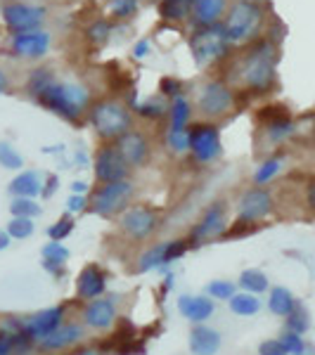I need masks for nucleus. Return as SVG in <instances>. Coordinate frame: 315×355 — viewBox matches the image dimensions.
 <instances>
[{
    "instance_id": "f8f14e48",
    "label": "nucleus",
    "mask_w": 315,
    "mask_h": 355,
    "mask_svg": "<svg viewBox=\"0 0 315 355\" xmlns=\"http://www.w3.org/2000/svg\"><path fill=\"white\" fill-rule=\"evenodd\" d=\"M273 214V197L263 187H254L247 194H242L237 202V220L242 223H256Z\"/></svg>"
},
{
    "instance_id": "393cba45",
    "label": "nucleus",
    "mask_w": 315,
    "mask_h": 355,
    "mask_svg": "<svg viewBox=\"0 0 315 355\" xmlns=\"http://www.w3.org/2000/svg\"><path fill=\"white\" fill-rule=\"evenodd\" d=\"M228 303H230V311L235 315H239V318H251V315H256L261 311L259 296L247 294V291H239V294H235Z\"/></svg>"
},
{
    "instance_id": "09e8293b",
    "label": "nucleus",
    "mask_w": 315,
    "mask_h": 355,
    "mask_svg": "<svg viewBox=\"0 0 315 355\" xmlns=\"http://www.w3.org/2000/svg\"><path fill=\"white\" fill-rule=\"evenodd\" d=\"M0 355H12V339H10L8 331L0 334Z\"/></svg>"
},
{
    "instance_id": "2eb2a0df",
    "label": "nucleus",
    "mask_w": 315,
    "mask_h": 355,
    "mask_svg": "<svg viewBox=\"0 0 315 355\" xmlns=\"http://www.w3.org/2000/svg\"><path fill=\"white\" fill-rule=\"evenodd\" d=\"M3 19L10 31L28 33V31H36V26L43 21V10L31 8V5L24 3H12L3 8Z\"/></svg>"
},
{
    "instance_id": "49530a36",
    "label": "nucleus",
    "mask_w": 315,
    "mask_h": 355,
    "mask_svg": "<svg viewBox=\"0 0 315 355\" xmlns=\"http://www.w3.org/2000/svg\"><path fill=\"white\" fill-rule=\"evenodd\" d=\"M85 206H88V202H85L83 194H71L67 199V214H81Z\"/></svg>"
},
{
    "instance_id": "7ed1b4c3",
    "label": "nucleus",
    "mask_w": 315,
    "mask_h": 355,
    "mask_svg": "<svg viewBox=\"0 0 315 355\" xmlns=\"http://www.w3.org/2000/svg\"><path fill=\"white\" fill-rule=\"evenodd\" d=\"M90 123L97 130V135L105 140H119L124 133L130 130V112L121 102L102 100L90 110Z\"/></svg>"
},
{
    "instance_id": "58836bf2",
    "label": "nucleus",
    "mask_w": 315,
    "mask_h": 355,
    "mask_svg": "<svg viewBox=\"0 0 315 355\" xmlns=\"http://www.w3.org/2000/svg\"><path fill=\"white\" fill-rule=\"evenodd\" d=\"M280 341H282V346L287 348L289 355H299L306 351V341H303L301 334H294V331H282V336H280Z\"/></svg>"
},
{
    "instance_id": "f257e3e1",
    "label": "nucleus",
    "mask_w": 315,
    "mask_h": 355,
    "mask_svg": "<svg viewBox=\"0 0 315 355\" xmlns=\"http://www.w3.org/2000/svg\"><path fill=\"white\" fill-rule=\"evenodd\" d=\"M43 107H48L50 112L60 114V116L69 119H78L88 105V93L78 85H69V83H50L41 95L36 97Z\"/></svg>"
},
{
    "instance_id": "ea45409f",
    "label": "nucleus",
    "mask_w": 315,
    "mask_h": 355,
    "mask_svg": "<svg viewBox=\"0 0 315 355\" xmlns=\"http://www.w3.org/2000/svg\"><path fill=\"white\" fill-rule=\"evenodd\" d=\"M43 259L45 261L67 263L69 261V249L62 242H48V244L43 246Z\"/></svg>"
},
{
    "instance_id": "4d7b16f0",
    "label": "nucleus",
    "mask_w": 315,
    "mask_h": 355,
    "mask_svg": "<svg viewBox=\"0 0 315 355\" xmlns=\"http://www.w3.org/2000/svg\"><path fill=\"white\" fill-rule=\"evenodd\" d=\"M5 88H8V76L0 71V93H5Z\"/></svg>"
},
{
    "instance_id": "5fc2aeb1",
    "label": "nucleus",
    "mask_w": 315,
    "mask_h": 355,
    "mask_svg": "<svg viewBox=\"0 0 315 355\" xmlns=\"http://www.w3.org/2000/svg\"><path fill=\"white\" fill-rule=\"evenodd\" d=\"M85 190H88V185H85V182H81V180L74 182V185H71V194H83Z\"/></svg>"
},
{
    "instance_id": "412c9836",
    "label": "nucleus",
    "mask_w": 315,
    "mask_h": 355,
    "mask_svg": "<svg viewBox=\"0 0 315 355\" xmlns=\"http://www.w3.org/2000/svg\"><path fill=\"white\" fill-rule=\"evenodd\" d=\"M221 348V334L206 324H194L190 331V353L192 355H216Z\"/></svg>"
},
{
    "instance_id": "aec40b11",
    "label": "nucleus",
    "mask_w": 315,
    "mask_h": 355,
    "mask_svg": "<svg viewBox=\"0 0 315 355\" xmlns=\"http://www.w3.org/2000/svg\"><path fill=\"white\" fill-rule=\"evenodd\" d=\"M178 313L194 324H204L214 315V299H206V296H180Z\"/></svg>"
},
{
    "instance_id": "8fccbe9b",
    "label": "nucleus",
    "mask_w": 315,
    "mask_h": 355,
    "mask_svg": "<svg viewBox=\"0 0 315 355\" xmlns=\"http://www.w3.org/2000/svg\"><path fill=\"white\" fill-rule=\"evenodd\" d=\"M53 190H57V178L50 175L48 182H45V187H43V197H50V194H53Z\"/></svg>"
},
{
    "instance_id": "4c0bfd02",
    "label": "nucleus",
    "mask_w": 315,
    "mask_h": 355,
    "mask_svg": "<svg viewBox=\"0 0 315 355\" xmlns=\"http://www.w3.org/2000/svg\"><path fill=\"white\" fill-rule=\"evenodd\" d=\"M187 15V0H164L162 3V17L166 19H180Z\"/></svg>"
},
{
    "instance_id": "603ef678",
    "label": "nucleus",
    "mask_w": 315,
    "mask_h": 355,
    "mask_svg": "<svg viewBox=\"0 0 315 355\" xmlns=\"http://www.w3.org/2000/svg\"><path fill=\"white\" fill-rule=\"evenodd\" d=\"M162 88H164V93H171V95H176V93H178V90H176V88H178V83H176L173 78H164Z\"/></svg>"
},
{
    "instance_id": "a211bd4d",
    "label": "nucleus",
    "mask_w": 315,
    "mask_h": 355,
    "mask_svg": "<svg viewBox=\"0 0 315 355\" xmlns=\"http://www.w3.org/2000/svg\"><path fill=\"white\" fill-rule=\"evenodd\" d=\"M119 152L124 154V159L128 162V166H140L145 164L147 152H150V145H147L145 135L137 133V130H128L117 140Z\"/></svg>"
},
{
    "instance_id": "052dcab7",
    "label": "nucleus",
    "mask_w": 315,
    "mask_h": 355,
    "mask_svg": "<svg viewBox=\"0 0 315 355\" xmlns=\"http://www.w3.org/2000/svg\"><path fill=\"white\" fill-rule=\"evenodd\" d=\"M299 355H303V353H299Z\"/></svg>"
},
{
    "instance_id": "c85d7f7f",
    "label": "nucleus",
    "mask_w": 315,
    "mask_h": 355,
    "mask_svg": "<svg viewBox=\"0 0 315 355\" xmlns=\"http://www.w3.org/2000/svg\"><path fill=\"white\" fill-rule=\"evenodd\" d=\"M41 204L36 199H26V197H15L12 204H10V214L19 216V218H36L41 216Z\"/></svg>"
},
{
    "instance_id": "1a4fd4ad",
    "label": "nucleus",
    "mask_w": 315,
    "mask_h": 355,
    "mask_svg": "<svg viewBox=\"0 0 315 355\" xmlns=\"http://www.w3.org/2000/svg\"><path fill=\"white\" fill-rule=\"evenodd\" d=\"M190 152L199 164L214 162L221 154V135L219 128L211 123H197L190 128Z\"/></svg>"
},
{
    "instance_id": "13d9d810",
    "label": "nucleus",
    "mask_w": 315,
    "mask_h": 355,
    "mask_svg": "<svg viewBox=\"0 0 315 355\" xmlns=\"http://www.w3.org/2000/svg\"><path fill=\"white\" fill-rule=\"evenodd\" d=\"M83 355H95V353H83Z\"/></svg>"
},
{
    "instance_id": "4468645a",
    "label": "nucleus",
    "mask_w": 315,
    "mask_h": 355,
    "mask_svg": "<svg viewBox=\"0 0 315 355\" xmlns=\"http://www.w3.org/2000/svg\"><path fill=\"white\" fill-rule=\"evenodd\" d=\"M83 318V324L88 329H95V331H105L114 327L119 318V308H117V301L114 299H95V301H88L81 313Z\"/></svg>"
},
{
    "instance_id": "473e14b6",
    "label": "nucleus",
    "mask_w": 315,
    "mask_h": 355,
    "mask_svg": "<svg viewBox=\"0 0 315 355\" xmlns=\"http://www.w3.org/2000/svg\"><path fill=\"white\" fill-rule=\"evenodd\" d=\"M33 218H19V216H12V220L8 223V234L12 239H28L33 234Z\"/></svg>"
},
{
    "instance_id": "a18cd8bd",
    "label": "nucleus",
    "mask_w": 315,
    "mask_h": 355,
    "mask_svg": "<svg viewBox=\"0 0 315 355\" xmlns=\"http://www.w3.org/2000/svg\"><path fill=\"white\" fill-rule=\"evenodd\" d=\"M137 114H142V116H150V119H157L164 114V105L162 102H147V105H140L137 107Z\"/></svg>"
},
{
    "instance_id": "39448f33",
    "label": "nucleus",
    "mask_w": 315,
    "mask_h": 355,
    "mask_svg": "<svg viewBox=\"0 0 315 355\" xmlns=\"http://www.w3.org/2000/svg\"><path fill=\"white\" fill-rule=\"evenodd\" d=\"M228 225H230V220H228L225 202H214L192 225L187 242H190V246H202L206 242H211V239L223 237L228 232Z\"/></svg>"
},
{
    "instance_id": "0eeeda50",
    "label": "nucleus",
    "mask_w": 315,
    "mask_h": 355,
    "mask_svg": "<svg viewBox=\"0 0 315 355\" xmlns=\"http://www.w3.org/2000/svg\"><path fill=\"white\" fill-rule=\"evenodd\" d=\"M119 227L133 242H147L159 230V216L150 206H130L119 218Z\"/></svg>"
},
{
    "instance_id": "c03bdc74",
    "label": "nucleus",
    "mask_w": 315,
    "mask_h": 355,
    "mask_svg": "<svg viewBox=\"0 0 315 355\" xmlns=\"http://www.w3.org/2000/svg\"><path fill=\"white\" fill-rule=\"evenodd\" d=\"M137 8L135 0H114V15L117 17H128L133 15Z\"/></svg>"
},
{
    "instance_id": "423d86ee",
    "label": "nucleus",
    "mask_w": 315,
    "mask_h": 355,
    "mask_svg": "<svg viewBox=\"0 0 315 355\" xmlns=\"http://www.w3.org/2000/svg\"><path fill=\"white\" fill-rule=\"evenodd\" d=\"M133 182L126 178V180L119 182H107L100 190L95 192L93 197V211L97 216H105V218H112L117 214H124L128 209L130 199H133Z\"/></svg>"
},
{
    "instance_id": "a878e982",
    "label": "nucleus",
    "mask_w": 315,
    "mask_h": 355,
    "mask_svg": "<svg viewBox=\"0 0 315 355\" xmlns=\"http://www.w3.org/2000/svg\"><path fill=\"white\" fill-rule=\"evenodd\" d=\"M171 130L169 133H187V119H190V102L185 97H176L171 105Z\"/></svg>"
},
{
    "instance_id": "e433bc0d",
    "label": "nucleus",
    "mask_w": 315,
    "mask_h": 355,
    "mask_svg": "<svg viewBox=\"0 0 315 355\" xmlns=\"http://www.w3.org/2000/svg\"><path fill=\"white\" fill-rule=\"evenodd\" d=\"M50 83H55V81H53V76H50L48 69H38V71H33L31 78H28V93L38 97Z\"/></svg>"
},
{
    "instance_id": "6e6552de",
    "label": "nucleus",
    "mask_w": 315,
    "mask_h": 355,
    "mask_svg": "<svg viewBox=\"0 0 315 355\" xmlns=\"http://www.w3.org/2000/svg\"><path fill=\"white\" fill-rule=\"evenodd\" d=\"M192 53H194V60L197 64H211L216 62L219 57L225 55V48H228V36H225V28L223 26H206L202 31H197L192 36Z\"/></svg>"
},
{
    "instance_id": "f704fd0d",
    "label": "nucleus",
    "mask_w": 315,
    "mask_h": 355,
    "mask_svg": "<svg viewBox=\"0 0 315 355\" xmlns=\"http://www.w3.org/2000/svg\"><path fill=\"white\" fill-rule=\"evenodd\" d=\"M187 249H190V242H187V239H173V242H166L164 244V266L182 259V256L187 254Z\"/></svg>"
},
{
    "instance_id": "6ab92c4d",
    "label": "nucleus",
    "mask_w": 315,
    "mask_h": 355,
    "mask_svg": "<svg viewBox=\"0 0 315 355\" xmlns=\"http://www.w3.org/2000/svg\"><path fill=\"white\" fill-rule=\"evenodd\" d=\"M50 48V36L45 31L17 33L12 41V50L19 57H43Z\"/></svg>"
},
{
    "instance_id": "9b49d317",
    "label": "nucleus",
    "mask_w": 315,
    "mask_h": 355,
    "mask_svg": "<svg viewBox=\"0 0 315 355\" xmlns=\"http://www.w3.org/2000/svg\"><path fill=\"white\" fill-rule=\"evenodd\" d=\"M197 107L206 116H223V114H228L232 110V90L221 81L206 83L204 88L199 90Z\"/></svg>"
},
{
    "instance_id": "20e7f679",
    "label": "nucleus",
    "mask_w": 315,
    "mask_h": 355,
    "mask_svg": "<svg viewBox=\"0 0 315 355\" xmlns=\"http://www.w3.org/2000/svg\"><path fill=\"white\" fill-rule=\"evenodd\" d=\"M261 19H263V12L256 3H251V0H239V3H235L232 10L228 12L225 24H223L228 41H235V43L247 41V38H251L259 31Z\"/></svg>"
},
{
    "instance_id": "ddd939ff",
    "label": "nucleus",
    "mask_w": 315,
    "mask_h": 355,
    "mask_svg": "<svg viewBox=\"0 0 315 355\" xmlns=\"http://www.w3.org/2000/svg\"><path fill=\"white\" fill-rule=\"evenodd\" d=\"M62 324H65V306H53L24 320V331L33 343H38L45 336L53 334L57 327H62Z\"/></svg>"
},
{
    "instance_id": "9d476101",
    "label": "nucleus",
    "mask_w": 315,
    "mask_h": 355,
    "mask_svg": "<svg viewBox=\"0 0 315 355\" xmlns=\"http://www.w3.org/2000/svg\"><path fill=\"white\" fill-rule=\"evenodd\" d=\"M128 175V162L124 159V154L119 152L117 145H107L97 152L95 157V178L100 182H119L126 180Z\"/></svg>"
},
{
    "instance_id": "f03ea898",
    "label": "nucleus",
    "mask_w": 315,
    "mask_h": 355,
    "mask_svg": "<svg viewBox=\"0 0 315 355\" xmlns=\"http://www.w3.org/2000/svg\"><path fill=\"white\" fill-rule=\"evenodd\" d=\"M242 83L251 90L266 93L275 81V50L273 45L259 43L249 50V55L242 60Z\"/></svg>"
},
{
    "instance_id": "37998d69",
    "label": "nucleus",
    "mask_w": 315,
    "mask_h": 355,
    "mask_svg": "<svg viewBox=\"0 0 315 355\" xmlns=\"http://www.w3.org/2000/svg\"><path fill=\"white\" fill-rule=\"evenodd\" d=\"M259 355H289L280 339H266L259 343Z\"/></svg>"
},
{
    "instance_id": "cd10ccee",
    "label": "nucleus",
    "mask_w": 315,
    "mask_h": 355,
    "mask_svg": "<svg viewBox=\"0 0 315 355\" xmlns=\"http://www.w3.org/2000/svg\"><path fill=\"white\" fill-rule=\"evenodd\" d=\"M284 329L294 331V334H301V336L311 329V315H308V311L301 306V303L287 315V318H284Z\"/></svg>"
},
{
    "instance_id": "2f4dec72",
    "label": "nucleus",
    "mask_w": 315,
    "mask_h": 355,
    "mask_svg": "<svg viewBox=\"0 0 315 355\" xmlns=\"http://www.w3.org/2000/svg\"><path fill=\"white\" fill-rule=\"evenodd\" d=\"M0 166L8 171H19L24 166V159L22 154L15 150L10 142H0Z\"/></svg>"
},
{
    "instance_id": "bf43d9fd",
    "label": "nucleus",
    "mask_w": 315,
    "mask_h": 355,
    "mask_svg": "<svg viewBox=\"0 0 315 355\" xmlns=\"http://www.w3.org/2000/svg\"><path fill=\"white\" fill-rule=\"evenodd\" d=\"M187 3H194V0H187Z\"/></svg>"
},
{
    "instance_id": "c9c22d12",
    "label": "nucleus",
    "mask_w": 315,
    "mask_h": 355,
    "mask_svg": "<svg viewBox=\"0 0 315 355\" xmlns=\"http://www.w3.org/2000/svg\"><path fill=\"white\" fill-rule=\"evenodd\" d=\"M74 218H69V216H65V218H60L55 223V225H50L48 227V237H50V242H65V239L69 237V234L74 232Z\"/></svg>"
},
{
    "instance_id": "a19ab883",
    "label": "nucleus",
    "mask_w": 315,
    "mask_h": 355,
    "mask_svg": "<svg viewBox=\"0 0 315 355\" xmlns=\"http://www.w3.org/2000/svg\"><path fill=\"white\" fill-rule=\"evenodd\" d=\"M110 33H112V28H110V24H107V21H95L93 26L88 28V38L93 43H105L107 38H110Z\"/></svg>"
},
{
    "instance_id": "864d4df0",
    "label": "nucleus",
    "mask_w": 315,
    "mask_h": 355,
    "mask_svg": "<svg viewBox=\"0 0 315 355\" xmlns=\"http://www.w3.org/2000/svg\"><path fill=\"white\" fill-rule=\"evenodd\" d=\"M10 242H12V237H10V234H8V230H0V251L8 249Z\"/></svg>"
},
{
    "instance_id": "dca6fc26",
    "label": "nucleus",
    "mask_w": 315,
    "mask_h": 355,
    "mask_svg": "<svg viewBox=\"0 0 315 355\" xmlns=\"http://www.w3.org/2000/svg\"><path fill=\"white\" fill-rule=\"evenodd\" d=\"M107 275L97 266H85L76 277V296L81 301H95L105 294Z\"/></svg>"
},
{
    "instance_id": "79ce46f5",
    "label": "nucleus",
    "mask_w": 315,
    "mask_h": 355,
    "mask_svg": "<svg viewBox=\"0 0 315 355\" xmlns=\"http://www.w3.org/2000/svg\"><path fill=\"white\" fill-rule=\"evenodd\" d=\"M169 147H173L176 152H187L190 150V130L187 133H169L166 135Z\"/></svg>"
},
{
    "instance_id": "3c124183",
    "label": "nucleus",
    "mask_w": 315,
    "mask_h": 355,
    "mask_svg": "<svg viewBox=\"0 0 315 355\" xmlns=\"http://www.w3.org/2000/svg\"><path fill=\"white\" fill-rule=\"evenodd\" d=\"M147 50H150V41H140L135 45V57L137 60H142V57L147 55Z\"/></svg>"
},
{
    "instance_id": "7c9ffc66",
    "label": "nucleus",
    "mask_w": 315,
    "mask_h": 355,
    "mask_svg": "<svg viewBox=\"0 0 315 355\" xmlns=\"http://www.w3.org/2000/svg\"><path fill=\"white\" fill-rule=\"evenodd\" d=\"M280 168H282V159H268V162H263L259 168H256L254 173V182L259 187H263L266 182H271L275 175L280 173Z\"/></svg>"
},
{
    "instance_id": "bb28decb",
    "label": "nucleus",
    "mask_w": 315,
    "mask_h": 355,
    "mask_svg": "<svg viewBox=\"0 0 315 355\" xmlns=\"http://www.w3.org/2000/svg\"><path fill=\"white\" fill-rule=\"evenodd\" d=\"M239 287L242 291H247V294H263V291H268V277L263 270H256V268H249V270H244L239 275Z\"/></svg>"
},
{
    "instance_id": "4be33fe9",
    "label": "nucleus",
    "mask_w": 315,
    "mask_h": 355,
    "mask_svg": "<svg viewBox=\"0 0 315 355\" xmlns=\"http://www.w3.org/2000/svg\"><path fill=\"white\" fill-rule=\"evenodd\" d=\"M10 194L36 199L38 194H43V175L38 171H24V173H19L10 182Z\"/></svg>"
},
{
    "instance_id": "b1692460",
    "label": "nucleus",
    "mask_w": 315,
    "mask_h": 355,
    "mask_svg": "<svg viewBox=\"0 0 315 355\" xmlns=\"http://www.w3.org/2000/svg\"><path fill=\"white\" fill-rule=\"evenodd\" d=\"M223 8H225V0H194V17L199 24L211 26L219 21Z\"/></svg>"
},
{
    "instance_id": "c756f323",
    "label": "nucleus",
    "mask_w": 315,
    "mask_h": 355,
    "mask_svg": "<svg viewBox=\"0 0 315 355\" xmlns=\"http://www.w3.org/2000/svg\"><path fill=\"white\" fill-rule=\"evenodd\" d=\"M157 268H164V244L150 246V249L140 256V263H137V270L140 272H150V270H157Z\"/></svg>"
},
{
    "instance_id": "72a5a7b5",
    "label": "nucleus",
    "mask_w": 315,
    "mask_h": 355,
    "mask_svg": "<svg viewBox=\"0 0 315 355\" xmlns=\"http://www.w3.org/2000/svg\"><path fill=\"white\" fill-rule=\"evenodd\" d=\"M206 294L211 299H219V301H230L237 291H235V284L228 282V279H214V282L206 284Z\"/></svg>"
},
{
    "instance_id": "de8ad7c7",
    "label": "nucleus",
    "mask_w": 315,
    "mask_h": 355,
    "mask_svg": "<svg viewBox=\"0 0 315 355\" xmlns=\"http://www.w3.org/2000/svg\"><path fill=\"white\" fill-rule=\"evenodd\" d=\"M65 266H67V263H57V261H45L43 259V268L53 275V277H62V275H65Z\"/></svg>"
},
{
    "instance_id": "6e6d98bb",
    "label": "nucleus",
    "mask_w": 315,
    "mask_h": 355,
    "mask_svg": "<svg viewBox=\"0 0 315 355\" xmlns=\"http://www.w3.org/2000/svg\"><path fill=\"white\" fill-rule=\"evenodd\" d=\"M308 206H311V209L315 211V182L311 187H308Z\"/></svg>"
},
{
    "instance_id": "5701e85b",
    "label": "nucleus",
    "mask_w": 315,
    "mask_h": 355,
    "mask_svg": "<svg viewBox=\"0 0 315 355\" xmlns=\"http://www.w3.org/2000/svg\"><path fill=\"white\" fill-rule=\"evenodd\" d=\"M296 306H299V301L294 299V294L287 287H273L268 294V311L278 318H287Z\"/></svg>"
},
{
    "instance_id": "f3484780",
    "label": "nucleus",
    "mask_w": 315,
    "mask_h": 355,
    "mask_svg": "<svg viewBox=\"0 0 315 355\" xmlns=\"http://www.w3.org/2000/svg\"><path fill=\"white\" fill-rule=\"evenodd\" d=\"M83 339V327L76 322H65L62 327H57L53 334L45 336V339L38 341V348L45 353H57V351H65V348L74 346Z\"/></svg>"
}]
</instances>
